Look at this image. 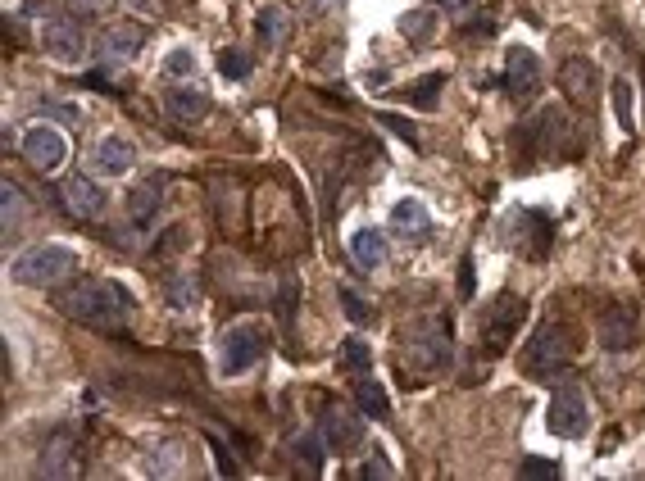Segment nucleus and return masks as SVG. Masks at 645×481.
<instances>
[{
  "instance_id": "e433bc0d",
  "label": "nucleus",
  "mask_w": 645,
  "mask_h": 481,
  "mask_svg": "<svg viewBox=\"0 0 645 481\" xmlns=\"http://www.w3.org/2000/svg\"><path fill=\"white\" fill-rule=\"evenodd\" d=\"M37 114L60 118V123H78V109L64 105V100H50V96H41V100H37Z\"/></svg>"
},
{
  "instance_id": "6e6552de",
  "label": "nucleus",
  "mask_w": 645,
  "mask_h": 481,
  "mask_svg": "<svg viewBox=\"0 0 645 481\" xmlns=\"http://www.w3.org/2000/svg\"><path fill=\"white\" fill-rule=\"evenodd\" d=\"M141 46H146V28H141V23H132V19L110 23V28H100V37H96V64L123 69Z\"/></svg>"
},
{
  "instance_id": "72a5a7b5",
  "label": "nucleus",
  "mask_w": 645,
  "mask_h": 481,
  "mask_svg": "<svg viewBox=\"0 0 645 481\" xmlns=\"http://www.w3.org/2000/svg\"><path fill=\"white\" fill-rule=\"evenodd\" d=\"M378 123H382V128H387L391 132V137H400V141H405V146H423V141H418V132H414V123H409V118H400V114H378Z\"/></svg>"
},
{
  "instance_id": "a19ab883",
  "label": "nucleus",
  "mask_w": 645,
  "mask_h": 481,
  "mask_svg": "<svg viewBox=\"0 0 645 481\" xmlns=\"http://www.w3.org/2000/svg\"><path fill=\"white\" fill-rule=\"evenodd\" d=\"M359 477H391V463L382 459V454H373V459H368L364 468H359Z\"/></svg>"
},
{
  "instance_id": "473e14b6",
  "label": "nucleus",
  "mask_w": 645,
  "mask_h": 481,
  "mask_svg": "<svg viewBox=\"0 0 645 481\" xmlns=\"http://www.w3.org/2000/svg\"><path fill=\"white\" fill-rule=\"evenodd\" d=\"M169 305H178V309H191L196 305V277L191 273H178L169 282Z\"/></svg>"
},
{
  "instance_id": "a878e982",
  "label": "nucleus",
  "mask_w": 645,
  "mask_h": 481,
  "mask_svg": "<svg viewBox=\"0 0 645 481\" xmlns=\"http://www.w3.org/2000/svg\"><path fill=\"white\" fill-rule=\"evenodd\" d=\"M355 409L364 413V418H387L391 400H387V391H382L378 382H368V377H364V382L355 386Z\"/></svg>"
},
{
  "instance_id": "cd10ccee",
  "label": "nucleus",
  "mask_w": 645,
  "mask_h": 481,
  "mask_svg": "<svg viewBox=\"0 0 645 481\" xmlns=\"http://www.w3.org/2000/svg\"><path fill=\"white\" fill-rule=\"evenodd\" d=\"M23 191H19V182H5V241H14L19 236V223H23Z\"/></svg>"
},
{
  "instance_id": "39448f33",
  "label": "nucleus",
  "mask_w": 645,
  "mask_h": 481,
  "mask_svg": "<svg viewBox=\"0 0 645 481\" xmlns=\"http://www.w3.org/2000/svg\"><path fill=\"white\" fill-rule=\"evenodd\" d=\"M405 341H409V354H414V364L423 368V373L446 368L450 354H455V336H450L446 314H432V318H423V323H414V332H409Z\"/></svg>"
},
{
  "instance_id": "79ce46f5",
  "label": "nucleus",
  "mask_w": 645,
  "mask_h": 481,
  "mask_svg": "<svg viewBox=\"0 0 645 481\" xmlns=\"http://www.w3.org/2000/svg\"><path fill=\"white\" fill-rule=\"evenodd\" d=\"M69 10L73 14H100V10H110V0H69Z\"/></svg>"
},
{
  "instance_id": "ddd939ff",
  "label": "nucleus",
  "mask_w": 645,
  "mask_h": 481,
  "mask_svg": "<svg viewBox=\"0 0 645 481\" xmlns=\"http://www.w3.org/2000/svg\"><path fill=\"white\" fill-rule=\"evenodd\" d=\"M505 87L514 100H532L536 91H541V59H536L532 50L514 46L505 55Z\"/></svg>"
},
{
  "instance_id": "f704fd0d",
  "label": "nucleus",
  "mask_w": 645,
  "mask_h": 481,
  "mask_svg": "<svg viewBox=\"0 0 645 481\" xmlns=\"http://www.w3.org/2000/svg\"><path fill=\"white\" fill-rule=\"evenodd\" d=\"M614 114L623 123V132H632V87L627 82H614Z\"/></svg>"
},
{
  "instance_id": "bb28decb",
  "label": "nucleus",
  "mask_w": 645,
  "mask_h": 481,
  "mask_svg": "<svg viewBox=\"0 0 645 481\" xmlns=\"http://www.w3.org/2000/svg\"><path fill=\"white\" fill-rule=\"evenodd\" d=\"M441 87H446V73H427V78H418L414 87L405 91V100L409 105H418V109H437Z\"/></svg>"
},
{
  "instance_id": "0eeeda50",
  "label": "nucleus",
  "mask_w": 645,
  "mask_h": 481,
  "mask_svg": "<svg viewBox=\"0 0 645 481\" xmlns=\"http://www.w3.org/2000/svg\"><path fill=\"white\" fill-rule=\"evenodd\" d=\"M505 232H509V241H514V250L523 259H546L550 255V236H555V227H550L546 214H536V209H514Z\"/></svg>"
},
{
  "instance_id": "58836bf2",
  "label": "nucleus",
  "mask_w": 645,
  "mask_h": 481,
  "mask_svg": "<svg viewBox=\"0 0 645 481\" xmlns=\"http://www.w3.org/2000/svg\"><path fill=\"white\" fill-rule=\"evenodd\" d=\"M518 477H559V463H550V459H523Z\"/></svg>"
},
{
  "instance_id": "b1692460",
  "label": "nucleus",
  "mask_w": 645,
  "mask_h": 481,
  "mask_svg": "<svg viewBox=\"0 0 645 481\" xmlns=\"http://www.w3.org/2000/svg\"><path fill=\"white\" fill-rule=\"evenodd\" d=\"M155 214H159V182L150 177V182H141V187L128 196V218L132 223H150Z\"/></svg>"
},
{
  "instance_id": "f257e3e1",
  "label": "nucleus",
  "mask_w": 645,
  "mask_h": 481,
  "mask_svg": "<svg viewBox=\"0 0 645 481\" xmlns=\"http://www.w3.org/2000/svg\"><path fill=\"white\" fill-rule=\"evenodd\" d=\"M55 309H60L64 318H73V323H82V327L119 332V327L132 323L137 300H132L128 286L110 282V277H78V282L55 291Z\"/></svg>"
},
{
  "instance_id": "393cba45",
  "label": "nucleus",
  "mask_w": 645,
  "mask_h": 481,
  "mask_svg": "<svg viewBox=\"0 0 645 481\" xmlns=\"http://www.w3.org/2000/svg\"><path fill=\"white\" fill-rule=\"evenodd\" d=\"M400 37L414 41V46L432 41V37H437V10H409L405 19H400Z\"/></svg>"
},
{
  "instance_id": "1a4fd4ad",
  "label": "nucleus",
  "mask_w": 645,
  "mask_h": 481,
  "mask_svg": "<svg viewBox=\"0 0 645 481\" xmlns=\"http://www.w3.org/2000/svg\"><path fill=\"white\" fill-rule=\"evenodd\" d=\"M550 432L564 436V441H577V436H586V423H591V409H586V395L582 386H559L555 400H550Z\"/></svg>"
},
{
  "instance_id": "7ed1b4c3",
  "label": "nucleus",
  "mask_w": 645,
  "mask_h": 481,
  "mask_svg": "<svg viewBox=\"0 0 645 481\" xmlns=\"http://www.w3.org/2000/svg\"><path fill=\"white\" fill-rule=\"evenodd\" d=\"M78 268V255L69 246H32L10 264V277L19 286H60Z\"/></svg>"
},
{
  "instance_id": "c756f323",
  "label": "nucleus",
  "mask_w": 645,
  "mask_h": 481,
  "mask_svg": "<svg viewBox=\"0 0 645 481\" xmlns=\"http://www.w3.org/2000/svg\"><path fill=\"white\" fill-rule=\"evenodd\" d=\"M341 309H346V318L350 323H359V327L373 323V305H368L359 291H350V286H341Z\"/></svg>"
},
{
  "instance_id": "f03ea898",
  "label": "nucleus",
  "mask_w": 645,
  "mask_h": 481,
  "mask_svg": "<svg viewBox=\"0 0 645 481\" xmlns=\"http://www.w3.org/2000/svg\"><path fill=\"white\" fill-rule=\"evenodd\" d=\"M568 359H573V336H568L564 323L546 318L532 332V345L523 354V373L536 377V382H559L568 373Z\"/></svg>"
},
{
  "instance_id": "dca6fc26",
  "label": "nucleus",
  "mask_w": 645,
  "mask_h": 481,
  "mask_svg": "<svg viewBox=\"0 0 645 481\" xmlns=\"http://www.w3.org/2000/svg\"><path fill=\"white\" fill-rule=\"evenodd\" d=\"M60 200L73 218H100V209H105V191H100L91 177H69Z\"/></svg>"
},
{
  "instance_id": "423d86ee",
  "label": "nucleus",
  "mask_w": 645,
  "mask_h": 481,
  "mask_svg": "<svg viewBox=\"0 0 645 481\" xmlns=\"http://www.w3.org/2000/svg\"><path fill=\"white\" fill-rule=\"evenodd\" d=\"M523 318H527V305L518 300L514 291H505L496 305L487 309V318H482V350H487V354H505L509 341L518 336V327H523Z\"/></svg>"
},
{
  "instance_id": "2eb2a0df",
  "label": "nucleus",
  "mask_w": 645,
  "mask_h": 481,
  "mask_svg": "<svg viewBox=\"0 0 645 481\" xmlns=\"http://www.w3.org/2000/svg\"><path fill=\"white\" fill-rule=\"evenodd\" d=\"M559 87H564L568 100H577V105H591L600 91V78H596V64L582 55H568L564 64H559Z\"/></svg>"
},
{
  "instance_id": "4468645a",
  "label": "nucleus",
  "mask_w": 645,
  "mask_h": 481,
  "mask_svg": "<svg viewBox=\"0 0 645 481\" xmlns=\"http://www.w3.org/2000/svg\"><path fill=\"white\" fill-rule=\"evenodd\" d=\"M318 432H323V441L332 445V450H355V445H364V413H350V409H323V418H318Z\"/></svg>"
},
{
  "instance_id": "c9c22d12",
  "label": "nucleus",
  "mask_w": 645,
  "mask_h": 481,
  "mask_svg": "<svg viewBox=\"0 0 645 481\" xmlns=\"http://www.w3.org/2000/svg\"><path fill=\"white\" fill-rule=\"evenodd\" d=\"M164 73H169V78H191V73H196V55H191V50H173V55L164 59Z\"/></svg>"
},
{
  "instance_id": "f3484780",
  "label": "nucleus",
  "mask_w": 645,
  "mask_h": 481,
  "mask_svg": "<svg viewBox=\"0 0 645 481\" xmlns=\"http://www.w3.org/2000/svg\"><path fill=\"white\" fill-rule=\"evenodd\" d=\"M78 441H73V432H60V436H50L46 441V450H41V463H37V472L41 477H73L78 472Z\"/></svg>"
},
{
  "instance_id": "37998d69",
  "label": "nucleus",
  "mask_w": 645,
  "mask_h": 481,
  "mask_svg": "<svg viewBox=\"0 0 645 481\" xmlns=\"http://www.w3.org/2000/svg\"><path fill=\"white\" fill-rule=\"evenodd\" d=\"M441 10H450V14H473V5L477 0H437Z\"/></svg>"
},
{
  "instance_id": "412c9836",
  "label": "nucleus",
  "mask_w": 645,
  "mask_h": 481,
  "mask_svg": "<svg viewBox=\"0 0 645 481\" xmlns=\"http://www.w3.org/2000/svg\"><path fill=\"white\" fill-rule=\"evenodd\" d=\"M391 227H396L400 236H409V241H418V236L432 232V218H427L423 200H400V205L391 209Z\"/></svg>"
},
{
  "instance_id": "4c0bfd02",
  "label": "nucleus",
  "mask_w": 645,
  "mask_h": 481,
  "mask_svg": "<svg viewBox=\"0 0 645 481\" xmlns=\"http://www.w3.org/2000/svg\"><path fill=\"white\" fill-rule=\"evenodd\" d=\"M477 291V277H473V255L459 259V300H473Z\"/></svg>"
},
{
  "instance_id": "c03bdc74",
  "label": "nucleus",
  "mask_w": 645,
  "mask_h": 481,
  "mask_svg": "<svg viewBox=\"0 0 645 481\" xmlns=\"http://www.w3.org/2000/svg\"><path fill=\"white\" fill-rule=\"evenodd\" d=\"M309 5H314L318 14H337L341 5H346V0H309Z\"/></svg>"
},
{
  "instance_id": "f8f14e48",
  "label": "nucleus",
  "mask_w": 645,
  "mask_h": 481,
  "mask_svg": "<svg viewBox=\"0 0 645 481\" xmlns=\"http://www.w3.org/2000/svg\"><path fill=\"white\" fill-rule=\"evenodd\" d=\"M23 159H28L32 168H41V173H55V168H64V159H69V141L55 128H32L28 137H23Z\"/></svg>"
},
{
  "instance_id": "7c9ffc66",
  "label": "nucleus",
  "mask_w": 645,
  "mask_h": 481,
  "mask_svg": "<svg viewBox=\"0 0 645 481\" xmlns=\"http://www.w3.org/2000/svg\"><path fill=\"white\" fill-rule=\"evenodd\" d=\"M341 359H346V368H355L359 377H368V364H373V354H368V341L350 336V341L341 345Z\"/></svg>"
},
{
  "instance_id": "6ab92c4d",
  "label": "nucleus",
  "mask_w": 645,
  "mask_h": 481,
  "mask_svg": "<svg viewBox=\"0 0 645 481\" xmlns=\"http://www.w3.org/2000/svg\"><path fill=\"white\" fill-rule=\"evenodd\" d=\"M255 32H259V46L264 50H278L291 41V14L282 10V5H264L255 19Z\"/></svg>"
},
{
  "instance_id": "9b49d317",
  "label": "nucleus",
  "mask_w": 645,
  "mask_h": 481,
  "mask_svg": "<svg viewBox=\"0 0 645 481\" xmlns=\"http://www.w3.org/2000/svg\"><path fill=\"white\" fill-rule=\"evenodd\" d=\"M636 341H641V318H636V309L609 305L605 314H600V345H605L609 354H627V350H636Z\"/></svg>"
},
{
  "instance_id": "5701e85b",
  "label": "nucleus",
  "mask_w": 645,
  "mask_h": 481,
  "mask_svg": "<svg viewBox=\"0 0 645 481\" xmlns=\"http://www.w3.org/2000/svg\"><path fill=\"white\" fill-rule=\"evenodd\" d=\"M141 468H146L150 477H178V472H182V445L178 441L150 445L146 459H141Z\"/></svg>"
},
{
  "instance_id": "4be33fe9",
  "label": "nucleus",
  "mask_w": 645,
  "mask_h": 481,
  "mask_svg": "<svg viewBox=\"0 0 645 481\" xmlns=\"http://www.w3.org/2000/svg\"><path fill=\"white\" fill-rule=\"evenodd\" d=\"M350 255H355L359 268H378L382 259H387V236H382L378 227H359V232L350 236Z\"/></svg>"
},
{
  "instance_id": "c85d7f7f",
  "label": "nucleus",
  "mask_w": 645,
  "mask_h": 481,
  "mask_svg": "<svg viewBox=\"0 0 645 481\" xmlns=\"http://www.w3.org/2000/svg\"><path fill=\"white\" fill-rule=\"evenodd\" d=\"M250 69H255V59H250V50H237V46H232V50H223V55H219V73H223L228 82L250 78Z\"/></svg>"
},
{
  "instance_id": "9d476101",
  "label": "nucleus",
  "mask_w": 645,
  "mask_h": 481,
  "mask_svg": "<svg viewBox=\"0 0 645 481\" xmlns=\"http://www.w3.org/2000/svg\"><path fill=\"white\" fill-rule=\"evenodd\" d=\"M41 41H46L50 59H60V64H78V59L87 55V37H82L73 10L69 14H50L46 28H41Z\"/></svg>"
},
{
  "instance_id": "a211bd4d",
  "label": "nucleus",
  "mask_w": 645,
  "mask_h": 481,
  "mask_svg": "<svg viewBox=\"0 0 645 481\" xmlns=\"http://www.w3.org/2000/svg\"><path fill=\"white\" fill-rule=\"evenodd\" d=\"M132 159H137V150H132L128 137H105L96 141V150H91V168L105 177H123L132 168Z\"/></svg>"
},
{
  "instance_id": "ea45409f",
  "label": "nucleus",
  "mask_w": 645,
  "mask_h": 481,
  "mask_svg": "<svg viewBox=\"0 0 645 481\" xmlns=\"http://www.w3.org/2000/svg\"><path fill=\"white\" fill-rule=\"evenodd\" d=\"M209 445H214V454H219V472H223V477H232V472H237V463H232L228 445H223L219 436H209Z\"/></svg>"
},
{
  "instance_id": "2f4dec72",
  "label": "nucleus",
  "mask_w": 645,
  "mask_h": 481,
  "mask_svg": "<svg viewBox=\"0 0 645 481\" xmlns=\"http://www.w3.org/2000/svg\"><path fill=\"white\" fill-rule=\"evenodd\" d=\"M323 445H328V441H323V432H309V436H300V441H296V459L300 463H305V468H323Z\"/></svg>"
},
{
  "instance_id": "aec40b11",
  "label": "nucleus",
  "mask_w": 645,
  "mask_h": 481,
  "mask_svg": "<svg viewBox=\"0 0 645 481\" xmlns=\"http://www.w3.org/2000/svg\"><path fill=\"white\" fill-rule=\"evenodd\" d=\"M164 109H169V118H178V123H191V118H205L209 96L196 87H169L164 91Z\"/></svg>"
},
{
  "instance_id": "20e7f679",
  "label": "nucleus",
  "mask_w": 645,
  "mask_h": 481,
  "mask_svg": "<svg viewBox=\"0 0 645 481\" xmlns=\"http://www.w3.org/2000/svg\"><path fill=\"white\" fill-rule=\"evenodd\" d=\"M268 345H273V336H268L264 323H255V318H241V323H232L228 332H223L219 341V364L228 377L246 373L250 364H259L268 354Z\"/></svg>"
}]
</instances>
